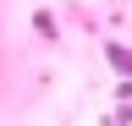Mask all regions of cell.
Returning <instances> with one entry per match:
<instances>
[{
  "label": "cell",
  "mask_w": 132,
  "mask_h": 126,
  "mask_svg": "<svg viewBox=\"0 0 132 126\" xmlns=\"http://www.w3.org/2000/svg\"><path fill=\"white\" fill-rule=\"evenodd\" d=\"M105 60H110V71L121 77V82H132V50H127V44L110 38V44H105Z\"/></svg>",
  "instance_id": "6da1fadb"
},
{
  "label": "cell",
  "mask_w": 132,
  "mask_h": 126,
  "mask_svg": "<svg viewBox=\"0 0 132 126\" xmlns=\"http://www.w3.org/2000/svg\"><path fill=\"white\" fill-rule=\"evenodd\" d=\"M33 27H39V38L44 44H55L61 33H55V17H50V11H33Z\"/></svg>",
  "instance_id": "7a4b0ae2"
}]
</instances>
